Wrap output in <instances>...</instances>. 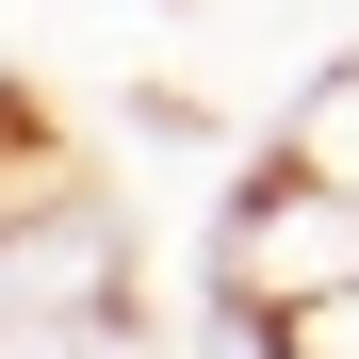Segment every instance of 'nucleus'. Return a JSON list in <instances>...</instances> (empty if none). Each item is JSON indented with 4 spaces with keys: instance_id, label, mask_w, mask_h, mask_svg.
Returning a JSON list of instances; mask_svg holds the SVG:
<instances>
[{
    "instance_id": "f257e3e1",
    "label": "nucleus",
    "mask_w": 359,
    "mask_h": 359,
    "mask_svg": "<svg viewBox=\"0 0 359 359\" xmlns=\"http://www.w3.org/2000/svg\"><path fill=\"white\" fill-rule=\"evenodd\" d=\"M359 278V180H311V163H262L245 196H229L212 229V294H229V327H278V311H311V294Z\"/></svg>"
},
{
    "instance_id": "f03ea898",
    "label": "nucleus",
    "mask_w": 359,
    "mask_h": 359,
    "mask_svg": "<svg viewBox=\"0 0 359 359\" xmlns=\"http://www.w3.org/2000/svg\"><path fill=\"white\" fill-rule=\"evenodd\" d=\"M278 163H311V180H359V49L294 82V114H278Z\"/></svg>"
},
{
    "instance_id": "7ed1b4c3",
    "label": "nucleus",
    "mask_w": 359,
    "mask_h": 359,
    "mask_svg": "<svg viewBox=\"0 0 359 359\" xmlns=\"http://www.w3.org/2000/svg\"><path fill=\"white\" fill-rule=\"evenodd\" d=\"M262 359H359V278L343 294H311V311H278V327H245Z\"/></svg>"
},
{
    "instance_id": "20e7f679",
    "label": "nucleus",
    "mask_w": 359,
    "mask_h": 359,
    "mask_svg": "<svg viewBox=\"0 0 359 359\" xmlns=\"http://www.w3.org/2000/svg\"><path fill=\"white\" fill-rule=\"evenodd\" d=\"M0 359H114V343H82V311H17L0 294Z\"/></svg>"
}]
</instances>
